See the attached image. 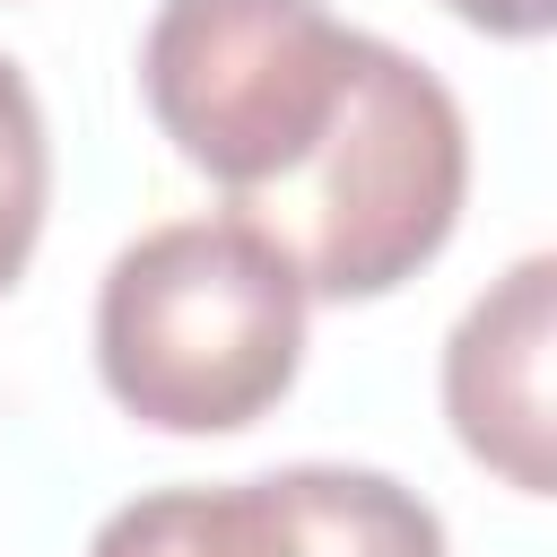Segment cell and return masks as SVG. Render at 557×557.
<instances>
[{
  "label": "cell",
  "mask_w": 557,
  "mask_h": 557,
  "mask_svg": "<svg viewBox=\"0 0 557 557\" xmlns=\"http://www.w3.org/2000/svg\"><path fill=\"white\" fill-rule=\"evenodd\" d=\"M296 357H305V278L235 209L148 226L104 270L96 366L139 426L235 435L287 400Z\"/></svg>",
  "instance_id": "obj_1"
},
{
  "label": "cell",
  "mask_w": 557,
  "mask_h": 557,
  "mask_svg": "<svg viewBox=\"0 0 557 557\" xmlns=\"http://www.w3.org/2000/svg\"><path fill=\"white\" fill-rule=\"evenodd\" d=\"M461 191H470L461 104L444 96L435 70L366 35L313 157L226 209L296 261L305 296H383L444 252Z\"/></svg>",
  "instance_id": "obj_2"
},
{
  "label": "cell",
  "mask_w": 557,
  "mask_h": 557,
  "mask_svg": "<svg viewBox=\"0 0 557 557\" xmlns=\"http://www.w3.org/2000/svg\"><path fill=\"white\" fill-rule=\"evenodd\" d=\"M357 44L366 35L322 0H165L139 44V87L183 165L244 200L313 157L348 96Z\"/></svg>",
  "instance_id": "obj_3"
},
{
  "label": "cell",
  "mask_w": 557,
  "mask_h": 557,
  "mask_svg": "<svg viewBox=\"0 0 557 557\" xmlns=\"http://www.w3.org/2000/svg\"><path fill=\"white\" fill-rule=\"evenodd\" d=\"M87 557H444V522L383 470H270L235 487H157Z\"/></svg>",
  "instance_id": "obj_4"
},
{
  "label": "cell",
  "mask_w": 557,
  "mask_h": 557,
  "mask_svg": "<svg viewBox=\"0 0 557 557\" xmlns=\"http://www.w3.org/2000/svg\"><path fill=\"white\" fill-rule=\"evenodd\" d=\"M548 339H557V261H513L444 348L453 435L522 496H548Z\"/></svg>",
  "instance_id": "obj_5"
},
{
  "label": "cell",
  "mask_w": 557,
  "mask_h": 557,
  "mask_svg": "<svg viewBox=\"0 0 557 557\" xmlns=\"http://www.w3.org/2000/svg\"><path fill=\"white\" fill-rule=\"evenodd\" d=\"M44 191H52V157H44V113L17 61H0V287L26 270L35 235H44Z\"/></svg>",
  "instance_id": "obj_6"
},
{
  "label": "cell",
  "mask_w": 557,
  "mask_h": 557,
  "mask_svg": "<svg viewBox=\"0 0 557 557\" xmlns=\"http://www.w3.org/2000/svg\"><path fill=\"white\" fill-rule=\"evenodd\" d=\"M444 9L470 17V26H487V35H513V44H531V35L557 26V0H444Z\"/></svg>",
  "instance_id": "obj_7"
}]
</instances>
